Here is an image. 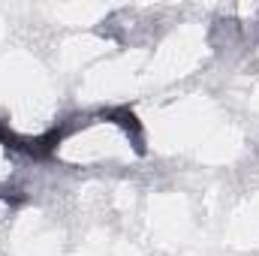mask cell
<instances>
[{"label":"cell","instance_id":"obj_1","mask_svg":"<svg viewBox=\"0 0 259 256\" xmlns=\"http://www.w3.org/2000/svg\"><path fill=\"white\" fill-rule=\"evenodd\" d=\"M109 124H118V127L127 133V139H133V148L142 154L145 148H142V124H139V118L130 112V109H109L106 115H103Z\"/></svg>","mask_w":259,"mask_h":256}]
</instances>
